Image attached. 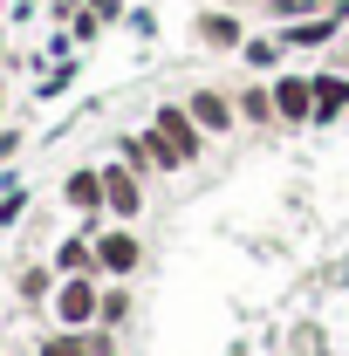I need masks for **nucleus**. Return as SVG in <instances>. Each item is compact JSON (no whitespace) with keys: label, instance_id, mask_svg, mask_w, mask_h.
<instances>
[{"label":"nucleus","instance_id":"9b49d317","mask_svg":"<svg viewBox=\"0 0 349 356\" xmlns=\"http://www.w3.org/2000/svg\"><path fill=\"white\" fill-rule=\"evenodd\" d=\"M240 62H247V76H281V69H288V42H281V28H254L247 48H240Z\"/></svg>","mask_w":349,"mask_h":356},{"label":"nucleus","instance_id":"4468645a","mask_svg":"<svg viewBox=\"0 0 349 356\" xmlns=\"http://www.w3.org/2000/svg\"><path fill=\"white\" fill-rule=\"evenodd\" d=\"M55 281H62L55 261H35V267H21V274H14V295L35 309V302H55Z\"/></svg>","mask_w":349,"mask_h":356},{"label":"nucleus","instance_id":"f3484780","mask_svg":"<svg viewBox=\"0 0 349 356\" xmlns=\"http://www.w3.org/2000/svg\"><path fill=\"white\" fill-rule=\"evenodd\" d=\"M254 7H261L267 28H281V21H308V14H322L329 0H254Z\"/></svg>","mask_w":349,"mask_h":356},{"label":"nucleus","instance_id":"b1692460","mask_svg":"<svg viewBox=\"0 0 349 356\" xmlns=\"http://www.w3.org/2000/svg\"><path fill=\"white\" fill-rule=\"evenodd\" d=\"M0 28H7V0H0Z\"/></svg>","mask_w":349,"mask_h":356},{"label":"nucleus","instance_id":"412c9836","mask_svg":"<svg viewBox=\"0 0 349 356\" xmlns=\"http://www.w3.org/2000/svg\"><path fill=\"white\" fill-rule=\"evenodd\" d=\"M124 28H131V35H158V14H151L144 0H131V14H124Z\"/></svg>","mask_w":349,"mask_h":356},{"label":"nucleus","instance_id":"dca6fc26","mask_svg":"<svg viewBox=\"0 0 349 356\" xmlns=\"http://www.w3.org/2000/svg\"><path fill=\"white\" fill-rule=\"evenodd\" d=\"M117 158H124L131 172H144V178L165 172V165H158V144H151V131H124V137H117Z\"/></svg>","mask_w":349,"mask_h":356},{"label":"nucleus","instance_id":"6ab92c4d","mask_svg":"<svg viewBox=\"0 0 349 356\" xmlns=\"http://www.w3.org/2000/svg\"><path fill=\"white\" fill-rule=\"evenodd\" d=\"M62 28H69V42H76V48H89V42H103V28H110V21H96L89 7H76V14L62 21Z\"/></svg>","mask_w":349,"mask_h":356},{"label":"nucleus","instance_id":"aec40b11","mask_svg":"<svg viewBox=\"0 0 349 356\" xmlns=\"http://www.w3.org/2000/svg\"><path fill=\"white\" fill-rule=\"evenodd\" d=\"M21 213H28V185H14V178H7V192H0V226H14Z\"/></svg>","mask_w":349,"mask_h":356},{"label":"nucleus","instance_id":"0eeeda50","mask_svg":"<svg viewBox=\"0 0 349 356\" xmlns=\"http://www.w3.org/2000/svg\"><path fill=\"white\" fill-rule=\"evenodd\" d=\"M62 206H69L83 226H103V220H110V199H103V165H69V172H62Z\"/></svg>","mask_w":349,"mask_h":356},{"label":"nucleus","instance_id":"4be33fe9","mask_svg":"<svg viewBox=\"0 0 349 356\" xmlns=\"http://www.w3.org/2000/svg\"><path fill=\"white\" fill-rule=\"evenodd\" d=\"M14 158H21V131H14V124H0V165H14Z\"/></svg>","mask_w":349,"mask_h":356},{"label":"nucleus","instance_id":"f257e3e1","mask_svg":"<svg viewBox=\"0 0 349 356\" xmlns=\"http://www.w3.org/2000/svg\"><path fill=\"white\" fill-rule=\"evenodd\" d=\"M144 131H151V144H158V165H165V172H192V165L206 158V144H213V137L192 124L185 103H158Z\"/></svg>","mask_w":349,"mask_h":356},{"label":"nucleus","instance_id":"9d476101","mask_svg":"<svg viewBox=\"0 0 349 356\" xmlns=\"http://www.w3.org/2000/svg\"><path fill=\"white\" fill-rule=\"evenodd\" d=\"M349 117V69H315V131Z\"/></svg>","mask_w":349,"mask_h":356},{"label":"nucleus","instance_id":"423d86ee","mask_svg":"<svg viewBox=\"0 0 349 356\" xmlns=\"http://www.w3.org/2000/svg\"><path fill=\"white\" fill-rule=\"evenodd\" d=\"M178 103L192 110V124H199L206 137H233L240 131V103H233V89H219V83H192Z\"/></svg>","mask_w":349,"mask_h":356},{"label":"nucleus","instance_id":"f8f14e48","mask_svg":"<svg viewBox=\"0 0 349 356\" xmlns=\"http://www.w3.org/2000/svg\"><path fill=\"white\" fill-rule=\"evenodd\" d=\"M55 274H96V226H76L69 240H55Z\"/></svg>","mask_w":349,"mask_h":356},{"label":"nucleus","instance_id":"6e6552de","mask_svg":"<svg viewBox=\"0 0 349 356\" xmlns=\"http://www.w3.org/2000/svg\"><path fill=\"white\" fill-rule=\"evenodd\" d=\"M103 199H110V220L137 226L144 220V172H131L124 158H110V165H103Z\"/></svg>","mask_w":349,"mask_h":356},{"label":"nucleus","instance_id":"ddd939ff","mask_svg":"<svg viewBox=\"0 0 349 356\" xmlns=\"http://www.w3.org/2000/svg\"><path fill=\"white\" fill-rule=\"evenodd\" d=\"M103 343L110 336H96V329H55L35 343V356H103Z\"/></svg>","mask_w":349,"mask_h":356},{"label":"nucleus","instance_id":"20e7f679","mask_svg":"<svg viewBox=\"0 0 349 356\" xmlns=\"http://www.w3.org/2000/svg\"><path fill=\"white\" fill-rule=\"evenodd\" d=\"M137 267H144V240H137V226H124V220L96 226V274H103V281H131Z\"/></svg>","mask_w":349,"mask_h":356},{"label":"nucleus","instance_id":"393cba45","mask_svg":"<svg viewBox=\"0 0 349 356\" xmlns=\"http://www.w3.org/2000/svg\"><path fill=\"white\" fill-rule=\"evenodd\" d=\"M343 55H349V35H343Z\"/></svg>","mask_w":349,"mask_h":356},{"label":"nucleus","instance_id":"1a4fd4ad","mask_svg":"<svg viewBox=\"0 0 349 356\" xmlns=\"http://www.w3.org/2000/svg\"><path fill=\"white\" fill-rule=\"evenodd\" d=\"M233 103H240V131H281V117H274V89H267V76H247V83L233 89Z\"/></svg>","mask_w":349,"mask_h":356},{"label":"nucleus","instance_id":"39448f33","mask_svg":"<svg viewBox=\"0 0 349 356\" xmlns=\"http://www.w3.org/2000/svg\"><path fill=\"white\" fill-rule=\"evenodd\" d=\"M254 35V21L240 14V7H206V14H192V42L206 48V55H240Z\"/></svg>","mask_w":349,"mask_h":356},{"label":"nucleus","instance_id":"2eb2a0df","mask_svg":"<svg viewBox=\"0 0 349 356\" xmlns=\"http://www.w3.org/2000/svg\"><path fill=\"white\" fill-rule=\"evenodd\" d=\"M76 83H83V62H76V55H62V62H48V69H42V83H35V103H55V96H69Z\"/></svg>","mask_w":349,"mask_h":356},{"label":"nucleus","instance_id":"a211bd4d","mask_svg":"<svg viewBox=\"0 0 349 356\" xmlns=\"http://www.w3.org/2000/svg\"><path fill=\"white\" fill-rule=\"evenodd\" d=\"M131 322V288L124 281H103V322L96 329H124Z\"/></svg>","mask_w":349,"mask_h":356},{"label":"nucleus","instance_id":"7ed1b4c3","mask_svg":"<svg viewBox=\"0 0 349 356\" xmlns=\"http://www.w3.org/2000/svg\"><path fill=\"white\" fill-rule=\"evenodd\" d=\"M267 89H274L281 131H315V69H281V76H267Z\"/></svg>","mask_w":349,"mask_h":356},{"label":"nucleus","instance_id":"f03ea898","mask_svg":"<svg viewBox=\"0 0 349 356\" xmlns=\"http://www.w3.org/2000/svg\"><path fill=\"white\" fill-rule=\"evenodd\" d=\"M48 309H55L62 329H96L103 322V274H62Z\"/></svg>","mask_w":349,"mask_h":356},{"label":"nucleus","instance_id":"5701e85b","mask_svg":"<svg viewBox=\"0 0 349 356\" xmlns=\"http://www.w3.org/2000/svg\"><path fill=\"white\" fill-rule=\"evenodd\" d=\"M0 124H7V89H0Z\"/></svg>","mask_w":349,"mask_h":356}]
</instances>
